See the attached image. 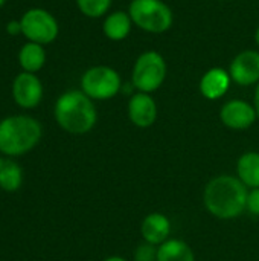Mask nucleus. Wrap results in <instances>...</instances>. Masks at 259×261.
I'll return each mask as SVG.
<instances>
[{
  "label": "nucleus",
  "mask_w": 259,
  "mask_h": 261,
  "mask_svg": "<svg viewBox=\"0 0 259 261\" xmlns=\"http://www.w3.org/2000/svg\"><path fill=\"white\" fill-rule=\"evenodd\" d=\"M247 187L234 176L221 174L209 180L203 193V203L209 214L221 220L240 217L247 210Z\"/></svg>",
  "instance_id": "obj_1"
},
{
  "label": "nucleus",
  "mask_w": 259,
  "mask_h": 261,
  "mask_svg": "<svg viewBox=\"0 0 259 261\" xmlns=\"http://www.w3.org/2000/svg\"><path fill=\"white\" fill-rule=\"evenodd\" d=\"M55 119L60 127L72 135L90 132L98 119L96 107L84 92L70 90L63 93L55 104Z\"/></svg>",
  "instance_id": "obj_2"
},
{
  "label": "nucleus",
  "mask_w": 259,
  "mask_h": 261,
  "mask_svg": "<svg viewBox=\"0 0 259 261\" xmlns=\"http://www.w3.org/2000/svg\"><path fill=\"white\" fill-rule=\"evenodd\" d=\"M41 138V125L29 116H9L0 122V151L20 156L32 150Z\"/></svg>",
  "instance_id": "obj_3"
},
{
  "label": "nucleus",
  "mask_w": 259,
  "mask_h": 261,
  "mask_svg": "<svg viewBox=\"0 0 259 261\" xmlns=\"http://www.w3.org/2000/svg\"><path fill=\"white\" fill-rule=\"evenodd\" d=\"M130 17L136 26L153 34H162L172 24V11L162 0H133Z\"/></svg>",
  "instance_id": "obj_4"
},
{
  "label": "nucleus",
  "mask_w": 259,
  "mask_h": 261,
  "mask_svg": "<svg viewBox=\"0 0 259 261\" xmlns=\"http://www.w3.org/2000/svg\"><path fill=\"white\" fill-rule=\"evenodd\" d=\"M166 76V64L163 57L159 52L150 50L142 54L133 67V76L131 83L133 86L143 92V93H151L157 90Z\"/></svg>",
  "instance_id": "obj_5"
},
{
  "label": "nucleus",
  "mask_w": 259,
  "mask_h": 261,
  "mask_svg": "<svg viewBox=\"0 0 259 261\" xmlns=\"http://www.w3.org/2000/svg\"><path fill=\"white\" fill-rule=\"evenodd\" d=\"M119 73L107 66H96L89 69L81 78L82 92L92 99H110L121 90Z\"/></svg>",
  "instance_id": "obj_6"
},
{
  "label": "nucleus",
  "mask_w": 259,
  "mask_h": 261,
  "mask_svg": "<svg viewBox=\"0 0 259 261\" xmlns=\"http://www.w3.org/2000/svg\"><path fill=\"white\" fill-rule=\"evenodd\" d=\"M20 24L23 35L32 43L47 44L52 43L58 35V23L53 15L40 8L29 9L21 17Z\"/></svg>",
  "instance_id": "obj_7"
},
{
  "label": "nucleus",
  "mask_w": 259,
  "mask_h": 261,
  "mask_svg": "<svg viewBox=\"0 0 259 261\" xmlns=\"http://www.w3.org/2000/svg\"><path fill=\"white\" fill-rule=\"evenodd\" d=\"M256 116L258 113L255 110V106H250L249 102L243 99L227 101L221 107V112H220L221 122L232 130L249 128L256 121Z\"/></svg>",
  "instance_id": "obj_8"
},
{
  "label": "nucleus",
  "mask_w": 259,
  "mask_h": 261,
  "mask_svg": "<svg viewBox=\"0 0 259 261\" xmlns=\"http://www.w3.org/2000/svg\"><path fill=\"white\" fill-rule=\"evenodd\" d=\"M12 95L15 102L20 107L24 109H32L38 106L43 96V86L40 80L31 73V72H23L15 76L14 84H12Z\"/></svg>",
  "instance_id": "obj_9"
},
{
  "label": "nucleus",
  "mask_w": 259,
  "mask_h": 261,
  "mask_svg": "<svg viewBox=\"0 0 259 261\" xmlns=\"http://www.w3.org/2000/svg\"><path fill=\"white\" fill-rule=\"evenodd\" d=\"M231 78L240 86H252L259 81V52L244 50L235 57L229 70Z\"/></svg>",
  "instance_id": "obj_10"
},
{
  "label": "nucleus",
  "mask_w": 259,
  "mask_h": 261,
  "mask_svg": "<svg viewBox=\"0 0 259 261\" xmlns=\"http://www.w3.org/2000/svg\"><path fill=\"white\" fill-rule=\"evenodd\" d=\"M128 116L130 121L139 128L151 127L157 119V106L150 93H134L128 102Z\"/></svg>",
  "instance_id": "obj_11"
},
{
  "label": "nucleus",
  "mask_w": 259,
  "mask_h": 261,
  "mask_svg": "<svg viewBox=\"0 0 259 261\" xmlns=\"http://www.w3.org/2000/svg\"><path fill=\"white\" fill-rule=\"evenodd\" d=\"M140 232L147 243L160 246L162 243L169 240L171 222L162 213H151L143 219L140 225Z\"/></svg>",
  "instance_id": "obj_12"
},
{
  "label": "nucleus",
  "mask_w": 259,
  "mask_h": 261,
  "mask_svg": "<svg viewBox=\"0 0 259 261\" xmlns=\"http://www.w3.org/2000/svg\"><path fill=\"white\" fill-rule=\"evenodd\" d=\"M231 80H232L231 75L224 69L221 67L209 69L200 81V92L208 99L212 101L218 99L227 92L231 86Z\"/></svg>",
  "instance_id": "obj_13"
},
{
  "label": "nucleus",
  "mask_w": 259,
  "mask_h": 261,
  "mask_svg": "<svg viewBox=\"0 0 259 261\" xmlns=\"http://www.w3.org/2000/svg\"><path fill=\"white\" fill-rule=\"evenodd\" d=\"M238 179L247 188H259V153L247 151L240 156L237 162Z\"/></svg>",
  "instance_id": "obj_14"
},
{
  "label": "nucleus",
  "mask_w": 259,
  "mask_h": 261,
  "mask_svg": "<svg viewBox=\"0 0 259 261\" xmlns=\"http://www.w3.org/2000/svg\"><path fill=\"white\" fill-rule=\"evenodd\" d=\"M157 261H195V255L186 242L169 239L159 246Z\"/></svg>",
  "instance_id": "obj_15"
},
{
  "label": "nucleus",
  "mask_w": 259,
  "mask_h": 261,
  "mask_svg": "<svg viewBox=\"0 0 259 261\" xmlns=\"http://www.w3.org/2000/svg\"><path fill=\"white\" fill-rule=\"evenodd\" d=\"M131 23H133V20H131L130 14H125L122 11H116L105 18L104 34L107 35V38H110L113 41H121L130 34Z\"/></svg>",
  "instance_id": "obj_16"
},
{
  "label": "nucleus",
  "mask_w": 259,
  "mask_h": 261,
  "mask_svg": "<svg viewBox=\"0 0 259 261\" xmlns=\"http://www.w3.org/2000/svg\"><path fill=\"white\" fill-rule=\"evenodd\" d=\"M44 61H46V52L41 47V44H38V43H32V41L26 43L18 54L20 66L26 72H31V73L40 70L44 64Z\"/></svg>",
  "instance_id": "obj_17"
},
{
  "label": "nucleus",
  "mask_w": 259,
  "mask_h": 261,
  "mask_svg": "<svg viewBox=\"0 0 259 261\" xmlns=\"http://www.w3.org/2000/svg\"><path fill=\"white\" fill-rule=\"evenodd\" d=\"M21 185V168L8 159H0V188L5 191H15Z\"/></svg>",
  "instance_id": "obj_18"
},
{
  "label": "nucleus",
  "mask_w": 259,
  "mask_h": 261,
  "mask_svg": "<svg viewBox=\"0 0 259 261\" xmlns=\"http://www.w3.org/2000/svg\"><path fill=\"white\" fill-rule=\"evenodd\" d=\"M76 3L84 15L93 18L104 15L111 6V0H76Z\"/></svg>",
  "instance_id": "obj_19"
},
{
  "label": "nucleus",
  "mask_w": 259,
  "mask_h": 261,
  "mask_svg": "<svg viewBox=\"0 0 259 261\" xmlns=\"http://www.w3.org/2000/svg\"><path fill=\"white\" fill-rule=\"evenodd\" d=\"M157 249L159 246L143 242L134 251V261H157Z\"/></svg>",
  "instance_id": "obj_20"
},
{
  "label": "nucleus",
  "mask_w": 259,
  "mask_h": 261,
  "mask_svg": "<svg viewBox=\"0 0 259 261\" xmlns=\"http://www.w3.org/2000/svg\"><path fill=\"white\" fill-rule=\"evenodd\" d=\"M247 211L253 216H259V188H253L247 196Z\"/></svg>",
  "instance_id": "obj_21"
},
{
  "label": "nucleus",
  "mask_w": 259,
  "mask_h": 261,
  "mask_svg": "<svg viewBox=\"0 0 259 261\" xmlns=\"http://www.w3.org/2000/svg\"><path fill=\"white\" fill-rule=\"evenodd\" d=\"M6 29L11 35H15L21 31V24H20V21H11V23H8Z\"/></svg>",
  "instance_id": "obj_22"
},
{
  "label": "nucleus",
  "mask_w": 259,
  "mask_h": 261,
  "mask_svg": "<svg viewBox=\"0 0 259 261\" xmlns=\"http://www.w3.org/2000/svg\"><path fill=\"white\" fill-rule=\"evenodd\" d=\"M255 110H256L259 118V84L258 87H256V90H255Z\"/></svg>",
  "instance_id": "obj_23"
},
{
  "label": "nucleus",
  "mask_w": 259,
  "mask_h": 261,
  "mask_svg": "<svg viewBox=\"0 0 259 261\" xmlns=\"http://www.w3.org/2000/svg\"><path fill=\"white\" fill-rule=\"evenodd\" d=\"M104 261H128V260H125L124 257H119V255H113V257H108V258H105Z\"/></svg>",
  "instance_id": "obj_24"
},
{
  "label": "nucleus",
  "mask_w": 259,
  "mask_h": 261,
  "mask_svg": "<svg viewBox=\"0 0 259 261\" xmlns=\"http://www.w3.org/2000/svg\"><path fill=\"white\" fill-rule=\"evenodd\" d=\"M255 40H256V43H258V46H259V28L256 29V34H255Z\"/></svg>",
  "instance_id": "obj_25"
},
{
  "label": "nucleus",
  "mask_w": 259,
  "mask_h": 261,
  "mask_svg": "<svg viewBox=\"0 0 259 261\" xmlns=\"http://www.w3.org/2000/svg\"><path fill=\"white\" fill-rule=\"evenodd\" d=\"M5 2H6V0H0V8H2V6L5 5Z\"/></svg>",
  "instance_id": "obj_26"
}]
</instances>
